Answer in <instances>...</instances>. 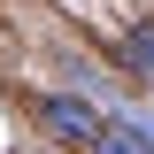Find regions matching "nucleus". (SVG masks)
<instances>
[{"label": "nucleus", "instance_id": "nucleus-1", "mask_svg": "<svg viewBox=\"0 0 154 154\" xmlns=\"http://www.w3.org/2000/svg\"><path fill=\"white\" fill-rule=\"evenodd\" d=\"M38 116H46V131H54V139H69V146H100V139H108V131H100V116L85 108V100H69V93H54Z\"/></svg>", "mask_w": 154, "mask_h": 154}, {"label": "nucleus", "instance_id": "nucleus-2", "mask_svg": "<svg viewBox=\"0 0 154 154\" xmlns=\"http://www.w3.org/2000/svg\"><path fill=\"white\" fill-rule=\"evenodd\" d=\"M116 46H123V62H131L139 77H154V23H123V38H116Z\"/></svg>", "mask_w": 154, "mask_h": 154}, {"label": "nucleus", "instance_id": "nucleus-3", "mask_svg": "<svg viewBox=\"0 0 154 154\" xmlns=\"http://www.w3.org/2000/svg\"><path fill=\"white\" fill-rule=\"evenodd\" d=\"M108 131H131V139H146V146H154V108H139V100H116Z\"/></svg>", "mask_w": 154, "mask_h": 154}, {"label": "nucleus", "instance_id": "nucleus-4", "mask_svg": "<svg viewBox=\"0 0 154 154\" xmlns=\"http://www.w3.org/2000/svg\"><path fill=\"white\" fill-rule=\"evenodd\" d=\"M93 154H154V146H146V139H131V131H108Z\"/></svg>", "mask_w": 154, "mask_h": 154}]
</instances>
